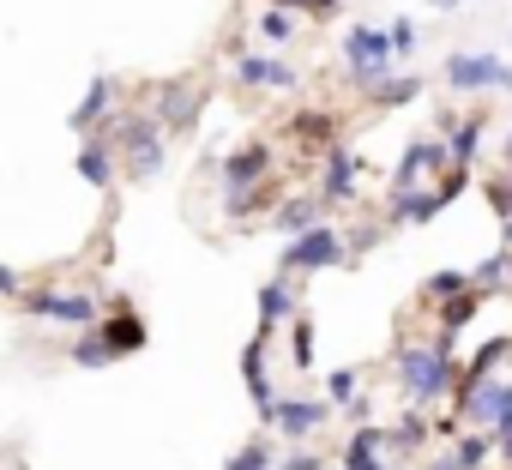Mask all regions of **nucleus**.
<instances>
[{"mask_svg":"<svg viewBox=\"0 0 512 470\" xmlns=\"http://www.w3.org/2000/svg\"><path fill=\"white\" fill-rule=\"evenodd\" d=\"M344 7V0H308V19H332Z\"/></svg>","mask_w":512,"mask_h":470,"instance_id":"obj_34","label":"nucleus"},{"mask_svg":"<svg viewBox=\"0 0 512 470\" xmlns=\"http://www.w3.org/2000/svg\"><path fill=\"white\" fill-rule=\"evenodd\" d=\"M235 79H241V85H266V91H290V85H302L296 67H284L278 55H241V61H235Z\"/></svg>","mask_w":512,"mask_h":470,"instance_id":"obj_12","label":"nucleus"},{"mask_svg":"<svg viewBox=\"0 0 512 470\" xmlns=\"http://www.w3.org/2000/svg\"><path fill=\"white\" fill-rule=\"evenodd\" d=\"M434 163H446V145H434V139H416V145L404 151V163H398V181H392V199H398V193H410V187L422 181V169H434Z\"/></svg>","mask_w":512,"mask_h":470,"instance_id":"obj_15","label":"nucleus"},{"mask_svg":"<svg viewBox=\"0 0 512 470\" xmlns=\"http://www.w3.org/2000/svg\"><path fill=\"white\" fill-rule=\"evenodd\" d=\"M500 452H506V464H512V428H500Z\"/></svg>","mask_w":512,"mask_h":470,"instance_id":"obj_36","label":"nucleus"},{"mask_svg":"<svg viewBox=\"0 0 512 470\" xmlns=\"http://www.w3.org/2000/svg\"><path fill=\"white\" fill-rule=\"evenodd\" d=\"M482 452H488V440H482V434H464V446H458V464H464V470H476V464H482Z\"/></svg>","mask_w":512,"mask_h":470,"instance_id":"obj_30","label":"nucleus"},{"mask_svg":"<svg viewBox=\"0 0 512 470\" xmlns=\"http://www.w3.org/2000/svg\"><path fill=\"white\" fill-rule=\"evenodd\" d=\"M320 205H326V199H320V187H314L308 199H290V205H284V211H278L272 223H278V229L290 235V242H296V235H308V229L320 223Z\"/></svg>","mask_w":512,"mask_h":470,"instance_id":"obj_18","label":"nucleus"},{"mask_svg":"<svg viewBox=\"0 0 512 470\" xmlns=\"http://www.w3.org/2000/svg\"><path fill=\"white\" fill-rule=\"evenodd\" d=\"M398 380H404V392L416 398V404H428V398H440L452 380H458V362H452V350H422V344H410L404 350V362H398Z\"/></svg>","mask_w":512,"mask_h":470,"instance_id":"obj_2","label":"nucleus"},{"mask_svg":"<svg viewBox=\"0 0 512 470\" xmlns=\"http://www.w3.org/2000/svg\"><path fill=\"white\" fill-rule=\"evenodd\" d=\"M79 175H85L91 187H109V181H115V139H109V133L79 145Z\"/></svg>","mask_w":512,"mask_h":470,"instance_id":"obj_17","label":"nucleus"},{"mask_svg":"<svg viewBox=\"0 0 512 470\" xmlns=\"http://www.w3.org/2000/svg\"><path fill=\"white\" fill-rule=\"evenodd\" d=\"M446 85L452 91H512V67L500 55H452L446 61Z\"/></svg>","mask_w":512,"mask_h":470,"instance_id":"obj_5","label":"nucleus"},{"mask_svg":"<svg viewBox=\"0 0 512 470\" xmlns=\"http://www.w3.org/2000/svg\"><path fill=\"white\" fill-rule=\"evenodd\" d=\"M428 7H440V13H452V7H458V0H428Z\"/></svg>","mask_w":512,"mask_h":470,"instance_id":"obj_38","label":"nucleus"},{"mask_svg":"<svg viewBox=\"0 0 512 470\" xmlns=\"http://www.w3.org/2000/svg\"><path fill=\"white\" fill-rule=\"evenodd\" d=\"M326 416H332V404H326V398H284L272 428H278L284 440H308V434H314Z\"/></svg>","mask_w":512,"mask_h":470,"instance_id":"obj_10","label":"nucleus"},{"mask_svg":"<svg viewBox=\"0 0 512 470\" xmlns=\"http://www.w3.org/2000/svg\"><path fill=\"white\" fill-rule=\"evenodd\" d=\"M416 97H422V79H416V73H410V79H392V85L380 79V85L368 91V103H380V109H398V103H416Z\"/></svg>","mask_w":512,"mask_h":470,"instance_id":"obj_23","label":"nucleus"},{"mask_svg":"<svg viewBox=\"0 0 512 470\" xmlns=\"http://www.w3.org/2000/svg\"><path fill=\"white\" fill-rule=\"evenodd\" d=\"M380 440H386V428H362V434L350 440V452H344V470H386V464L374 458Z\"/></svg>","mask_w":512,"mask_h":470,"instance_id":"obj_21","label":"nucleus"},{"mask_svg":"<svg viewBox=\"0 0 512 470\" xmlns=\"http://www.w3.org/2000/svg\"><path fill=\"white\" fill-rule=\"evenodd\" d=\"M476 308H482V290H476V284L440 302V350H452V338H458V332L476 320Z\"/></svg>","mask_w":512,"mask_h":470,"instance_id":"obj_14","label":"nucleus"},{"mask_svg":"<svg viewBox=\"0 0 512 470\" xmlns=\"http://www.w3.org/2000/svg\"><path fill=\"white\" fill-rule=\"evenodd\" d=\"M356 392V368H338L332 380H326V398H350Z\"/></svg>","mask_w":512,"mask_h":470,"instance_id":"obj_31","label":"nucleus"},{"mask_svg":"<svg viewBox=\"0 0 512 470\" xmlns=\"http://www.w3.org/2000/svg\"><path fill=\"white\" fill-rule=\"evenodd\" d=\"M332 266H344V235L332 223H314L284 248V272H332Z\"/></svg>","mask_w":512,"mask_h":470,"instance_id":"obj_3","label":"nucleus"},{"mask_svg":"<svg viewBox=\"0 0 512 470\" xmlns=\"http://www.w3.org/2000/svg\"><path fill=\"white\" fill-rule=\"evenodd\" d=\"M290 139H296V157H302V169H308V163H320V157L338 145V115H332V109H296V115H290Z\"/></svg>","mask_w":512,"mask_h":470,"instance_id":"obj_4","label":"nucleus"},{"mask_svg":"<svg viewBox=\"0 0 512 470\" xmlns=\"http://www.w3.org/2000/svg\"><path fill=\"white\" fill-rule=\"evenodd\" d=\"M199 109H205V91H199L193 79H169V85L157 91V121H163L169 133H193V127H199Z\"/></svg>","mask_w":512,"mask_h":470,"instance_id":"obj_7","label":"nucleus"},{"mask_svg":"<svg viewBox=\"0 0 512 470\" xmlns=\"http://www.w3.org/2000/svg\"><path fill=\"white\" fill-rule=\"evenodd\" d=\"M458 290H470V272H440V278H428V296H434V302H446V296H458Z\"/></svg>","mask_w":512,"mask_h":470,"instance_id":"obj_27","label":"nucleus"},{"mask_svg":"<svg viewBox=\"0 0 512 470\" xmlns=\"http://www.w3.org/2000/svg\"><path fill=\"white\" fill-rule=\"evenodd\" d=\"M386 37H392V55H410V49L422 43V31H416L410 19H392V31H386Z\"/></svg>","mask_w":512,"mask_h":470,"instance_id":"obj_28","label":"nucleus"},{"mask_svg":"<svg viewBox=\"0 0 512 470\" xmlns=\"http://www.w3.org/2000/svg\"><path fill=\"white\" fill-rule=\"evenodd\" d=\"M320 169H326V175H320V199H326V205L356 193V163H350V151H344V145H332V151L320 157Z\"/></svg>","mask_w":512,"mask_h":470,"instance_id":"obj_13","label":"nucleus"},{"mask_svg":"<svg viewBox=\"0 0 512 470\" xmlns=\"http://www.w3.org/2000/svg\"><path fill=\"white\" fill-rule=\"evenodd\" d=\"M97 338H103L115 356H133V350H145V344H151V332H145V320H139V308H133V302H115V308L97 320Z\"/></svg>","mask_w":512,"mask_h":470,"instance_id":"obj_9","label":"nucleus"},{"mask_svg":"<svg viewBox=\"0 0 512 470\" xmlns=\"http://www.w3.org/2000/svg\"><path fill=\"white\" fill-rule=\"evenodd\" d=\"M0 296H25V284H19V278H13L7 266H0Z\"/></svg>","mask_w":512,"mask_h":470,"instance_id":"obj_35","label":"nucleus"},{"mask_svg":"<svg viewBox=\"0 0 512 470\" xmlns=\"http://www.w3.org/2000/svg\"><path fill=\"white\" fill-rule=\"evenodd\" d=\"M278 470H326V464H320V458H314V452H290V458H284V464H278Z\"/></svg>","mask_w":512,"mask_h":470,"instance_id":"obj_33","label":"nucleus"},{"mask_svg":"<svg viewBox=\"0 0 512 470\" xmlns=\"http://www.w3.org/2000/svg\"><path fill=\"white\" fill-rule=\"evenodd\" d=\"M506 266H512V248H506Z\"/></svg>","mask_w":512,"mask_h":470,"instance_id":"obj_40","label":"nucleus"},{"mask_svg":"<svg viewBox=\"0 0 512 470\" xmlns=\"http://www.w3.org/2000/svg\"><path fill=\"white\" fill-rule=\"evenodd\" d=\"M73 362H79V368H109V362H115V350L91 332V338H79V344H73Z\"/></svg>","mask_w":512,"mask_h":470,"instance_id":"obj_26","label":"nucleus"},{"mask_svg":"<svg viewBox=\"0 0 512 470\" xmlns=\"http://www.w3.org/2000/svg\"><path fill=\"white\" fill-rule=\"evenodd\" d=\"M308 362H314V320H296V368L308 374Z\"/></svg>","mask_w":512,"mask_h":470,"instance_id":"obj_29","label":"nucleus"},{"mask_svg":"<svg viewBox=\"0 0 512 470\" xmlns=\"http://www.w3.org/2000/svg\"><path fill=\"white\" fill-rule=\"evenodd\" d=\"M266 163H272V151H266V139H247L241 151H229V157H223V187H229V193H241V187H253V181H260V175H266Z\"/></svg>","mask_w":512,"mask_h":470,"instance_id":"obj_11","label":"nucleus"},{"mask_svg":"<svg viewBox=\"0 0 512 470\" xmlns=\"http://www.w3.org/2000/svg\"><path fill=\"white\" fill-rule=\"evenodd\" d=\"M278 199H284V181H253V187H241V193H229V217H260V211H278Z\"/></svg>","mask_w":512,"mask_h":470,"instance_id":"obj_16","label":"nucleus"},{"mask_svg":"<svg viewBox=\"0 0 512 470\" xmlns=\"http://www.w3.org/2000/svg\"><path fill=\"white\" fill-rule=\"evenodd\" d=\"M253 31H260V43H290V37H296V13L266 0V13H260V25H253Z\"/></svg>","mask_w":512,"mask_h":470,"instance_id":"obj_22","label":"nucleus"},{"mask_svg":"<svg viewBox=\"0 0 512 470\" xmlns=\"http://www.w3.org/2000/svg\"><path fill=\"white\" fill-rule=\"evenodd\" d=\"M506 157H512V139H506Z\"/></svg>","mask_w":512,"mask_h":470,"instance_id":"obj_39","label":"nucleus"},{"mask_svg":"<svg viewBox=\"0 0 512 470\" xmlns=\"http://www.w3.org/2000/svg\"><path fill=\"white\" fill-rule=\"evenodd\" d=\"M223 470H278V458H272V440H247Z\"/></svg>","mask_w":512,"mask_h":470,"instance_id":"obj_25","label":"nucleus"},{"mask_svg":"<svg viewBox=\"0 0 512 470\" xmlns=\"http://www.w3.org/2000/svg\"><path fill=\"white\" fill-rule=\"evenodd\" d=\"M272 7H290V13H308V0H272Z\"/></svg>","mask_w":512,"mask_h":470,"instance_id":"obj_37","label":"nucleus"},{"mask_svg":"<svg viewBox=\"0 0 512 470\" xmlns=\"http://www.w3.org/2000/svg\"><path fill=\"white\" fill-rule=\"evenodd\" d=\"M163 121L157 115H115L109 121V139H115V157H121V169L133 175V181H151V175H163Z\"/></svg>","mask_w":512,"mask_h":470,"instance_id":"obj_1","label":"nucleus"},{"mask_svg":"<svg viewBox=\"0 0 512 470\" xmlns=\"http://www.w3.org/2000/svg\"><path fill=\"white\" fill-rule=\"evenodd\" d=\"M458 416L476 428H512V386L506 380H482L458 398Z\"/></svg>","mask_w":512,"mask_h":470,"instance_id":"obj_6","label":"nucleus"},{"mask_svg":"<svg viewBox=\"0 0 512 470\" xmlns=\"http://www.w3.org/2000/svg\"><path fill=\"white\" fill-rule=\"evenodd\" d=\"M482 127H488L482 115H470V121H458V127H452V163H470V157H476V145H482Z\"/></svg>","mask_w":512,"mask_h":470,"instance_id":"obj_24","label":"nucleus"},{"mask_svg":"<svg viewBox=\"0 0 512 470\" xmlns=\"http://www.w3.org/2000/svg\"><path fill=\"white\" fill-rule=\"evenodd\" d=\"M290 308H296V296H290V278H272V284L260 290V332L284 326V320H290Z\"/></svg>","mask_w":512,"mask_h":470,"instance_id":"obj_19","label":"nucleus"},{"mask_svg":"<svg viewBox=\"0 0 512 470\" xmlns=\"http://www.w3.org/2000/svg\"><path fill=\"white\" fill-rule=\"evenodd\" d=\"M19 302H25V314L55 320V326H97V302H91V296H49V290H25Z\"/></svg>","mask_w":512,"mask_h":470,"instance_id":"obj_8","label":"nucleus"},{"mask_svg":"<svg viewBox=\"0 0 512 470\" xmlns=\"http://www.w3.org/2000/svg\"><path fill=\"white\" fill-rule=\"evenodd\" d=\"M109 97H115V79H91V91H85V103L73 109V133H91V121L109 109Z\"/></svg>","mask_w":512,"mask_h":470,"instance_id":"obj_20","label":"nucleus"},{"mask_svg":"<svg viewBox=\"0 0 512 470\" xmlns=\"http://www.w3.org/2000/svg\"><path fill=\"white\" fill-rule=\"evenodd\" d=\"M488 199H494V211L506 217V211H512V181H494V187H488Z\"/></svg>","mask_w":512,"mask_h":470,"instance_id":"obj_32","label":"nucleus"}]
</instances>
